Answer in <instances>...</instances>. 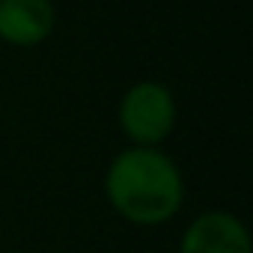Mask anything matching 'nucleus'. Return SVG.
<instances>
[{
    "label": "nucleus",
    "mask_w": 253,
    "mask_h": 253,
    "mask_svg": "<svg viewBox=\"0 0 253 253\" xmlns=\"http://www.w3.org/2000/svg\"><path fill=\"white\" fill-rule=\"evenodd\" d=\"M110 209L134 226H164L185 206V176L164 149L128 146L104 170Z\"/></svg>",
    "instance_id": "obj_1"
},
{
    "label": "nucleus",
    "mask_w": 253,
    "mask_h": 253,
    "mask_svg": "<svg viewBox=\"0 0 253 253\" xmlns=\"http://www.w3.org/2000/svg\"><path fill=\"white\" fill-rule=\"evenodd\" d=\"M116 119H119V131L131 146L161 149V143L176 128L179 104L170 86L158 81H137L122 92Z\"/></svg>",
    "instance_id": "obj_2"
},
{
    "label": "nucleus",
    "mask_w": 253,
    "mask_h": 253,
    "mask_svg": "<svg viewBox=\"0 0 253 253\" xmlns=\"http://www.w3.org/2000/svg\"><path fill=\"white\" fill-rule=\"evenodd\" d=\"M179 253H253V241L238 214L226 209H209L185 226Z\"/></svg>",
    "instance_id": "obj_3"
},
{
    "label": "nucleus",
    "mask_w": 253,
    "mask_h": 253,
    "mask_svg": "<svg viewBox=\"0 0 253 253\" xmlns=\"http://www.w3.org/2000/svg\"><path fill=\"white\" fill-rule=\"evenodd\" d=\"M57 27L54 0H0V39L12 48H36Z\"/></svg>",
    "instance_id": "obj_4"
}]
</instances>
